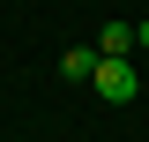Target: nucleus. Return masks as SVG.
Here are the masks:
<instances>
[{"instance_id": "1", "label": "nucleus", "mask_w": 149, "mask_h": 142, "mask_svg": "<svg viewBox=\"0 0 149 142\" xmlns=\"http://www.w3.org/2000/svg\"><path fill=\"white\" fill-rule=\"evenodd\" d=\"M90 82H97V97H104V105H127L134 90H142V75H134L127 53H97V75H90Z\"/></svg>"}, {"instance_id": "2", "label": "nucleus", "mask_w": 149, "mask_h": 142, "mask_svg": "<svg viewBox=\"0 0 149 142\" xmlns=\"http://www.w3.org/2000/svg\"><path fill=\"white\" fill-rule=\"evenodd\" d=\"M60 75H67V82H90V75H97V53H90V45H74V53L60 60Z\"/></svg>"}, {"instance_id": "3", "label": "nucleus", "mask_w": 149, "mask_h": 142, "mask_svg": "<svg viewBox=\"0 0 149 142\" xmlns=\"http://www.w3.org/2000/svg\"><path fill=\"white\" fill-rule=\"evenodd\" d=\"M134 45H149V22H142V30H134Z\"/></svg>"}]
</instances>
